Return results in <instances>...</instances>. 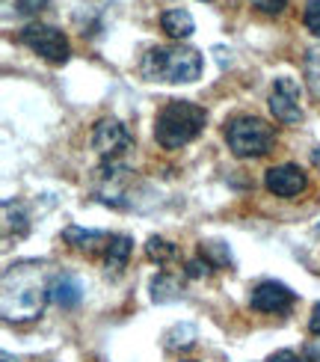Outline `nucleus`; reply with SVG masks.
<instances>
[{
    "instance_id": "27",
    "label": "nucleus",
    "mask_w": 320,
    "mask_h": 362,
    "mask_svg": "<svg viewBox=\"0 0 320 362\" xmlns=\"http://www.w3.org/2000/svg\"><path fill=\"white\" fill-rule=\"evenodd\" d=\"M312 163H314V167L320 170V148H314V152H312Z\"/></svg>"
},
{
    "instance_id": "4",
    "label": "nucleus",
    "mask_w": 320,
    "mask_h": 362,
    "mask_svg": "<svg viewBox=\"0 0 320 362\" xmlns=\"http://www.w3.org/2000/svg\"><path fill=\"white\" fill-rule=\"evenodd\" d=\"M225 143L237 158H264L276 143V131L258 116H235L225 125Z\"/></svg>"
},
{
    "instance_id": "26",
    "label": "nucleus",
    "mask_w": 320,
    "mask_h": 362,
    "mask_svg": "<svg viewBox=\"0 0 320 362\" xmlns=\"http://www.w3.org/2000/svg\"><path fill=\"white\" fill-rule=\"evenodd\" d=\"M306 362H320V341H312L306 348Z\"/></svg>"
},
{
    "instance_id": "11",
    "label": "nucleus",
    "mask_w": 320,
    "mask_h": 362,
    "mask_svg": "<svg viewBox=\"0 0 320 362\" xmlns=\"http://www.w3.org/2000/svg\"><path fill=\"white\" fill-rule=\"evenodd\" d=\"M160 27H163V33L172 39H190L196 30V21L187 9H166L160 15Z\"/></svg>"
},
{
    "instance_id": "1",
    "label": "nucleus",
    "mask_w": 320,
    "mask_h": 362,
    "mask_svg": "<svg viewBox=\"0 0 320 362\" xmlns=\"http://www.w3.org/2000/svg\"><path fill=\"white\" fill-rule=\"evenodd\" d=\"M48 300H51V279L45 262L24 259L4 270V285H0L4 321H15V324L33 321L42 315Z\"/></svg>"
},
{
    "instance_id": "28",
    "label": "nucleus",
    "mask_w": 320,
    "mask_h": 362,
    "mask_svg": "<svg viewBox=\"0 0 320 362\" xmlns=\"http://www.w3.org/2000/svg\"><path fill=\"white\" fill-rule=\"evenodd\" d=\"M187 362H196V359H187Z\"/></svg>"
},
{
    "instance_id": "23",
    "label": "nucleus",
    "mask_w": 320,
    "mask_h": 362,
    "mask_svg": "<svg viewBox=\"0 0 320 362\" xmlns=\"http://www.w3.org/2000/svg\"><path fill=\"white\" fill-rule=\"evenodd\" d=\"M208 262L205 259H193V262H187V276H193V279H199L202 274H208Z\"/></svg>"
},
{
    "instance_id": "22",
    "label": "nucleus",
    "mask_w": 320,
    "mask_h": 362,
    "mask_svg": "<svg viewBox=\"0 0 320 362\" xmlns=\"http://www.w3.org/2000/svg\"><path fill=\"white\" fill-rule=\"evenodd\" d=\"M249 6L258 9L261 15H282L285 6H288V0H249Z\"/></svg>"
},
{
    "instance_id": "25",
    "label": "nucleus",
    "mask_w": 320,
    "mask_h": 362,
    "mask_svg": "<svg viewBox=\"0 0 320 362\" xmlns=\"http://www.w3.org/2000/svg\"><path fill=\"white\" fill-rule=\"evenodd\" d=\"M309 329H312V333L320 339V303L312 309V318H309Z\"/></svg>"
},
{
    "instance_id": "8",
    "label": "nucleus",
    "mask_w": 320,
    "mask_h": 362,
    "mask_svg": "<svg viewBox=\"0 0 320 362\" xmlns=\"http://www.w3.org/2000/svg\"><path fill=\"white\" fill-rule=\"evenodd\" d=\"M294 291L288 288V285L276 282V279H264V282H258L252 294H249V306L255 312H267V315H282L294 306Z\"/></svg>"
},
{
    "instance_id": "5",
    "label": "nucleus",
    "mask_w": 320,
    "mask_h": 362,
    "mask_svg": "<svg viewBox=\"0 0 320 362\" xmlns=\"http://www.w3.org/2000/svg\"><path fill=\"white\" fill-rule=\"evenodd\" d=\"M18 42L33 54L45 57L48 63H66L69 59V39L63 30L51 24H27L18 33Z\"/></svg>"
},
{
    "instance_id": "2",
    "label": "nucleus",
    "mask_w": 320,
    "mask_h": 362,
    "mask_svg": "<svg viewBox=\"0 0 320 362\" xmlns=\"http://www.w3.org/2000/svg\"><path fill=\"white\" fill-rule=\"evenodd\" d=\"M202 74V54L184 45L151 48L143 59V78L160 83H193Z\"/></svg>"
},
{
    "instance_id": "3",
    "label": "nucleus",
    "mask_w": 320,
    "mask_h": 362,
    "mask_svg": "<svg viewBox=\"0 0 320 362\" xmlns=\"http://www.w3.org/2000/svg\"><path fill=\"white\" fill-rule=\"evenodd\" d=\"M205 122H208V113H205V107H199V104L170 101L155 119V137L163 148L175 152V148L187 146L190 140L199 137Z\"/></svg>"
},
{
    "instance_id": "9",
    "label": "nucleus",
    "mask_w": 320,
    "mask_h": 362,
    "mask_svg": "<svg viewBox=\"0 0 320 362\" xmlns=\"http://www.w3.org/2000/svg\"><path fill=\"white\" fill-rule=\"evenodd\" d=\"M264 187L279 196V199H294L309 187V178L297 163H282V167H270L264 175Z\"/></svg>"
},
{
    "instance_id": "12",
    "label": "nucleus",
    "mask_w": 320,
    "mask_h": 362,
    "mask_svg": "<svg viewBox=\"0 0 320 362\" xmlns=\"http://www.w3.org/2000/svg\"><path fill=\"white\" fill-rule=\"evenodd\" d=\"M134 252V240L128 235H113L107 240V274H122Z\"/></svg>"
},
{
    "instance_id": "19",
    "label": "nucleus",
    "mask_w": 320,
    "mask_h": 362,
    "mask_svg": "<svg viewBox=\"0 0 320 362\" xmlns=\"http://www.w3.org/2000/svg\"><path fill=\"white\" fill-rule=\"evenodd\" d=\"M146 255L151 262H158V264H163V262H170V259H175V244H170L166 238H148V244H146Z\"/></svg>"
},
{
    "instance_id": "18",
    "label": "nucleus",
    "mask_w": 320,
    "mask_h": 362,
    "mask_svg": "<svg viewBox=\"0 0 320 362\" xmlns=\"http://www.w3.org/2000/svg\"><path fill=\"white\" fill-rule=\"evenodd\" d=\"M302 74H306V86L309 93L320 101V48H312L302 59Z\"/></svg>"
},
{
    "instance_id": "7",
    "label": "nucleus",
    "mask_w": 320,
    "mask_h": 362,
    "mask_svg": "<svg viewBox=\"0 0 320 362\" xmlns=\"http://www.w3.org/2000/svg\"><path fill=\"white\" fill-rule=\"evenodd\" d=\"M270 110L282 125H297L302 119L300 86L294 78H276V83L270 89Z\"/></svg>"
},
{
    "instance_id": "15",
    "label": "nucleus",
    "mask_w": 320,
    "mask_h": 362,
    "mask_svg": "<svg viewBox=\"0 0 320 362\" xmlns=\"http://www.w3.org/2000/svg\"><path fill=\"white\" fill-rule=\"evenodd\" d=\"M181 297V282L170 274H158L151 279V300L155 303H172V300Z\"/></svg>"
},
{
    "instance_id": "24",
    "label": "nucleus",
    "mask_w": 320,
    "mask_h": 362,
    "mask_svg": "<svg viewBox=\"0 0 320 362\" xmlns=\"http://www.w3.org/2000/svg\"><path fill=\"white\" fill-rule=\"evenodd\" d=\"M267 362H302V359H300L294 351H276Z\"/></svg>"
},
{
    "instance_id": "10",
    "label": "nucleus",
    "mask_w": 320,
    "mask_h": 362,
    "mask_svg": "<svg viewBox=\"0 0 320 362\" xmlns=\"http://www.w3.org/2000/svg\"><path fill=\"white\" fill-rule=\"evenodd\" d=\"M81 300H83V288L78 276H71V274L51 276V303H57L59 309H74Z\"/></svg>"
},
{
    "instance_id": "21",
    "label": "nucleus",
    "mask_w": 320,
    "mask_h": 362,
    "mask_svg": "<svg viewBox=\"0 0 320 362\" xmlns=\"http://www.w3.org/2000/svg\"><path fill=\"white\" fill-rule=\"evenodd\" d=\"M6 4L15 9V15H36V12H42L45 6H48V0H6Z\"/></svg>"
},
{
    "instance_id": "17",
    "label": "nucleus",
    "mask_w": 320,
    "mask_h": 362,
    "mask_svg": "<svg viewBox=\"0 0 320 362\" xmlns=\"http://www.w3.org/2000/svg\"><path fill=\"white\" fill-rule=\"evenodd\" d=\"M193 341H196V327L193 324H178L172 329H166V336H163V344L170 351H184Z\"/></svg>"
},
{
    "instance_id": "6",
    "label": "nucleus",
    "mask_w": 320,
    "mask_h": 362,
    "mask_svg": "<svg viewBox=\"0 0 320 362\" xmlns=\"http://www.w3.org/2000/svg\"><path fill=\"white\" fill-rule=\"evenodd\" d=\"M93 146L98 148V155L119 160V155H125L134 146V134L128 131L125 122L107 116V119H101V122H95V128H93Z\"/></svg>"
},
{
    "instance_id": "20",
    "label": "nucleus",
    "mask_w": 320,
    "mask_h": 362,
    "mask_svg": "<svg viewBox=\"0 0 320 362\" xmlns=\"http://www.w3.org/2000/svg\"><path fill=\"white\" fill-rule=\"evenodd\" d=\"M302 24L309 27V33H314L320 39V0H309L306 12H302Z\"/></svg>"
},
{
    "instance_id": "16",
    "label": "nucleus",
    "mask_w": 320,
    "mask_h": 362,
    "mask_svg": "<svg viewBox=\"0 0 320 362\" xmlns=\"http://www.w3.org/2000/svg\"><path fill=\"white\" fill-rule=\"evenodd\" d=\"M202 259L217 270H223V267L232 270V264H235L232 252H228V247L223 244V240H202Z\"/></svg>"
},
{
    "instance_id": "13",
    "label": "nucleus",
    "mask_w": 320,
    "mask_h": 362,
    "mask_svg": "<svg viewBox=\"0 0 320 362\" xmlns=\"http://www.w3.org/2000/svg\"><path fill=\"white\" fill-rule=\"evenodd\" d=\"M30 232V220H27V211L21 202H12L6 199L4 202V235L6 238H27Z\"/></svg>"
},
{
    "instance_id": "14",
    "label": "nucleus",
    "mask_w": 320,
    "mask_h": 362,
    "mask_svg": "<svg viewBox=\"0 0 320 362\" xmlns=\"http://www.w3.org/2000/svg\"><path fill=\"white\" fill-rule=\"evenodd\" d=\"M63 240H66L69 247H74V250H95L98 244H104V240H110V235L98 232V229H81V226H69V229L63 232Z\"/></svg>"
}]
</instances>
